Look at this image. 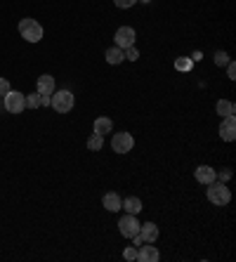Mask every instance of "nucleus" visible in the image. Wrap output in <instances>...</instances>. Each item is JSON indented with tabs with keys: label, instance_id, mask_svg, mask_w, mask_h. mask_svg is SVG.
Returning a JSON list of instances; mask_svg holds the SVG:
<instances>
[{
	"label": "nucleus",
	"instance_id": "obj_21",
	"mask_svg": "<svg viewBox=\"0 0 236 262\" xmlns=\"http://www.w3.org/2000/svg\"><path fill=\"white\" fill-rule=\"evenodd\" d=\"M26 107L29 109H38L40 107V95H26Z\"/></svg>",
	"mask_w": 236,
	"mask_h": 262
},
{
	"label": "nucleus",
	"instance_id": "obj_2",
	"mask_svg": "<svg viewBox=\"0 0 236 262\" xmlns=\"http://www.w3.org/2000/svg\"><path fill=\"white\" fill-rule=\"evenodd\" d=\"M19 33H22L24 40H29V43H38V40L43 38V26H40L36 19L26 17V19L19 22Z\"/></svg>",
	"mask_w": 236,
	"mask_h": 262
},
{
	"label": "nucleus",
	"instance_id": "obj_19",
	"mask_svg": "<svg viewBox=\"0 0 236 262\" xmlns=\"http://www.w3.org/2000/svg\"><path fill=\"white\" fill-rule=\"evenodd\" d=\"M194 62L189 59V57H180V59H175V69L177 71H191Z\"/></svg>",
	"mask_w": 236,
	"mask_h": 262
},
{
	"label": "nucleus",
	"instance_id": "obj_1",
	"mask_svg": "<svg viewBox=\"0 0 236 262\" xmlns=\"http://www.w3.org/2000/svg\"><path fill=\"white\" fill-rule=\"evenodd\" d=\"M208 189H205V196H208V201L210 203H215V206H227L229 201H231V192H229V187L224 185V182H210V185H205Z\"/></svg>",
	"mask_w": 236,
	"mask_h": 262
},
{
	"label": "nucleus",
	"instance_id": "obj_22",
	"mask_svg": "<svg viewBox=\"0 0 236 262\" xmlns=\"http://www.w3.org/2000/svg\"><path fill=\"white\" fill-rule=\"evenodd\" d=\"M215 64H217V66H227V64H229V54L227 52H215Z\"/></svg>",
	"mask_w": 236,
	"mask_h": 262
},
{
	"label": "nucleus",
	"instance_id": "obj_13",
	"mask_svg": "<svg viewBox=\"0 0 236 262\" xmlns=\"http://www.w3.org/2000/svg\"><path fill=\"white\" fill-rule=\"evenodd\" d=\"M102 203H104V208L109 210V213H118V210H121V206H123V201H121V196H118V194H106V196H104L102 199Z\"/></svg>",
	"mask_w": 236,
	"mask_h": 262
},
{
	"label": "nucleus",
	"instance_id": "obj_8",
	"mask_svg": "<svg viewBox=\"0 0 236 262\" xmlns=\"http://www.w3.org/2000/svg\"><path fill=\"white\" fill-rule=\"evenodd\" d=\"M220 137L224 139V142H234L236 139V118L234 114L231 116H224L220 123Z\"/></svg>",
	"mask_w": 236,
	"mask_h": 262
},
{
	"label": "nucleus",
	"instance_id": "obj_15",
	"mask_svg": "<svg viewBox=\"0 0 236 262\" xmlns=\"http://www.w3.org/2000/svg\"><path fill=\"white\" fill-rule=\"evenodd\" d=\"M121 208L126 210L128 215H137V213L142 210V201L137 199V196H128V199L123 201V206H121Z\"/></svg>",
	"mask_w": 236,
	"mask_h": 262
},
{
	"label": "nucleus",
	"instance_id": "obj_29",
	"mask_svg": "<svg viewBox=\"0 0 236 262\" xmlns=\"http://www.w3.org/2000/svg\"><path fill=\"white\" fill-rule=\"evenodd\" d=\"M137 3H151V0H137Z\"/></svg>",
	"mask_w": 236,
	"mask_h": 262
},
{
	"label": "nucleus",
	"instance_id": "obj_10",
	"mask_svg": "<svg viewBox=\"0 0 236 262\" xmlns=\"http://www.w3.org/2000/svg\"><path fill=\"white\" fill-rule=\"evenodd\" d=\"M161 257L156 246H151V243H142L140 250H137V260L140 262H156Z\"/></svg>",
	"mask_w": 236,
	"mask_h": 262
},
{
	"label": "nucleus",
	"instance_id": "obj_6",
	"mask_svg": "<svg viewBox=\"0 0 236 262\" xmlns=\"http://www.w3.org/2000/svg\"><path fill=\"white\" fill-rule=\"evenodd\" d=\"M118 231H121L126 239H133L135 234H140V222H137V217L126 213V215L118 220Z\"/></svg>",
	"mask_w": 236,
	"mask_h": 262
},
{
	"label": "nucleus",
	"instance_id": "obj_25",
	"mask_svg": "<svg viewBox=\"0 0 236 262\" xmlns=\"http://www.w3.org/2000/svg\"><path fill=\"white\" fill-rule=\"evenodd\" d=\"M113 3H116V8H121V10H130L137 0H113Z\"/></svg>",
	"mask_w": 236,
	"mask_h": 262
},
{
	"label": "nucleus",
	"instance_id": "obj_27",
	"mask_svg": "<svg viewBox=\"0 0 236 262\" xmlns=\"http://www.w3.org/2000/svg\"><path fill=\"white\" fill-rule=\"evenodd\" d=\"M52 102V95H40V107H50Z\"/></svg>",
	"mask_w": 236,
	"mask_h": 262
},
{
	"label": "nucleus",
	"instance_id": "obj_24",
	"mask_svg": "<svg viewBox=\"0 0 236 262\" xmlns=\"http://www.w3.org/2000/svg\"><path fill=\"white\" fill-rule=\"evenodd\" d=\"M10 90H12V88H10V80L8 78H0V97H5Z\"/></svg>",
	"mask_w": 236,
	"mask_h": 262
},
{
	"label": "nucleus",
	"instance_id": "obj_23",
	"mask_svg": "<svg viewBox=\"0 0 236 262\" xmlns=\"http://www.w3.org/2000/svg\"><path fill=\"white\" fill-rule=\"evenodd\" d=\"M123 257H126V260H137V248L128 246L126 250H123Z\"/></svg>",
	"mask_w": 236,
	"mask_h": 262
},
{
	"label": "nucleus",
	"instance_id": "obj_16",
	"mask_svg": "<svg viewBox=\"0 0 236 262\" xmlns=\"http://www.w3.org/2000/svg\"><path fill=\"white\" fill-rule=\"evenodd\" d=\"M123 59H126V57H123V50H121V47H109V50H106V62L109 64L116 66V64H121Z\"/></svg>",
	"mask_w": 236,
	"mask_h": 262
},
{
	"label": "nucleus",
	"instance_id": "obj_28",
	"mask_svg": "<svg viewBox=\"0 0 236 262\" xmlns=\"http://www.w3.org/2000/svg\"><path fill=\"white\" fill-rule=\"evenodd\" d=\"M229 178H231V172H229V170H224V172H220V180H222V182H224V180H229Z\"/></svg>",
	"mask_w": 236,
	"mask_h": 262
},
{
	"label": "nucleus",
	"instance_id": "obj_9",
	"mask_svg": "<svg viewBox=\"0 0 236 262\" xmlns=\"http://www.w3.org/2000/svg\"><path fill=\"white\" fill-rule=\"evenodd\" d=\"M194 178H196L198 185H210V182L217 180V172H215L210 165H198V168L194 170Z\"/></svg>",
	"mask_w": 236,
	"mask_h": 262
},
{
	"label": "nucleus",
	"instance_id": "obj_26",
	"mask_svg": "<svg viewBox=\"0 0 236 262\" xmlns=\"http://www.w3.org/2000/svg\"><path fill=\"white\" fill-rule=\"evenodd\" d=\"M227 78H231V80L236 78V66H234V62L227 64Z\"/></svg>",
	"mask_w": 236,
	"mask_h": 262
},
{
	"label": "nucleus",
	"instance_id": "obj_14",
	"mask_svg": "<svg viewBox=\"0 0 236 262\" xmlns=\"http://www.w3.org/2000/svg\"><path fill=\"white\" fill-rule=\"evenodd\" d=\"M111 128H113V123H111V118H106V116H99L97 121H94V128H92V132H97V135H109L111 132Z\"/></svg>",
	"mask_w": 236,
	"mask_h": 262
},
{
	"label": "nucleus",
	"instance_id": "obj_20",
	"mask_svg": "<svg viewBox=\"0 0 236 262\" xmlns=\"http://www.w3.org/2000/svg\"><path fill=\"white\" fill-rule=\"evenodd\" d=\"M123 57H126V59H130V62H135V59H140V52H137V47H135V45H130V47H126V50H123Z\"/></svg>",
	"mask_w": 236,
	"mask_h": 262
},
{
	"label": "nucleus",
	"instance_id": "obj_5",
	"mask_svg": "<svg viewBox=\"0 0 236 262\" xmlns=\"http://www.w3.org/2000/svg\"><path fill=\"white\" fill-rule=\"evenodd\" d=\"M133 147H135V139L130 132H116L111 137V149L116 154H128V151H133Z\"/></svg>",
	"mask_w": 236,
	"mask_h": 262
},
{
	"label": "nucleus",
	"instance_id": "obj_4",
	"mask_svg": "<svg viewBox=\"0 0 236 262\" xmlns=\"http://www.w3.org/2000/svg\"><path fill=\"white\" fill-rule=\"evenodd\" d=\"M3 107L8 109L10 114H22L26 109V95L17 93V90H10L5 97H3Z\"/></svg>",
	"mask_w": 236,
	"mask_h": 262
},
{
	"label": "nucleus",
	"instance_id": "obj_3",
	"mask_svg": "<svg viewBox=\"0 0 236 262\" xmlns=\"http://www.w3.org/2000/svg\"><path fill=\"white\" fill-rule=\"evenodd\" d=\"M73 104H76V100H73V95L69 90H57V93H52L50 107L55 109L57 114H69L71 109H73Z\"/></svg>",
	"mask_w": 236,
	"mask_h": 262
},
{
	"label": "nucleus",
	"instance_id": "obj_30",
	"mask_svg": "<svg viewBox=\"0 0 236 262\" xmlns=\"http://www.w3.org/2000/svg\"><path fill=\"white\" fill-rule=\"evenodd\" d=\"M0 107H3V100H0Z\"/></svg>",
	"mask_w": 236,
	"mask_h": 262
},
{
	"label": "nucleus",
	"instance_id": "obj_11",
	"mask_svg": "<svg viewBox=\"0 0 236 262\" xmlns=\"http://www.w3.org/2000/svg\"><path fill=\"white\" fill-rule=\"evenodd\" d=\"M36 90H38V95H52V93H55V78L50 76V73H43V76H38Z\"/></svg>",
	"mask_w": 236,
	"mask_h": 262
},
{
	"label": "nucleus",
	"instance_id": "obj_12",
	"mask_svg": "<svg viewBox=\"0 0 236 262\" xmlns=\"http://www.w3.org/2000/svg\"><path fill=\"white\" fill-rule=\"evenodd\" d=\"M140 236L144 239V243H154V241L158 239V227L154 222L140 224Z\"/></svg>",
	"mask_w": 236,
	"mask_h": 262
},
{
	"label": "nucleus",
	"instance_id": "obj_18",
	"mask_svg": "<svg viewBox=\"0 0 236 262\" xmlns=\"http://www.w3.org/2000/svg\"><path fill=\"white\" fill-rule=\"evenodd\" d=\"M102 144H104V137L102 135H97V132H92V135L87 137V149H90V151H99Z\"/></svg>",
	"mask_w": 236,
	"mask_h": 262
},
{
	"label": "nucleus",
	"instance_id": "obj_17",
	"mask_svg": "<svg viewBox=\"0 0 236 262\" xmlns=\"http://www.w3.org/2000/svg\"><path fill=\"white\" fill-rule=\"evenodd\" d=\"M215 109H217V114H220L222 118H224V116H231V114L236 111V109H234V102H229V100H220Z\"/></svg>",
	"mask_w": 236,
	"mask_h": 262
},
{
	"label": "nucleus",
	"instance_id": "obj_7",
	"mask_svg": "<svg viewBox=\"0 0 236 262\" xmlns=\"http://www.w3.org/2000/svg\"><path fill=\"white\" fill-rule=\"evenodd\" d=\"M116 47H121V50H126V47L135 45V40H137V33H135L133 26H121L116 31Z\"/></svg>",
	"mask_w": 236,
	"mask_h": 262
}]
</instances>
